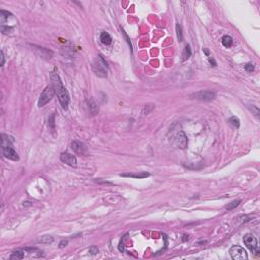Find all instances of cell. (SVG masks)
I'll return each instance as SVG.
<instances>
[{
  "label": "cell",
  "instance_id": "1",
  "mask_svg": "<svg viewBox=\"0 0 260 260\" xmlns=\"http://www.w3.org/2000/svg\"><path fill=\"white\" fill-rule=\"evenodd\" d=\"M51 81H52V85H53L54 88V91H55V94L57 95V96H58L59 102H60L62 108L64 110H67L68 105H69L68 91L64 88L62 81H61L58 73H57L56 71H53V72L51 73Z\"/></svg>",
  "mask_w": 260,
  "mask_h": 260
},
{
  "label": "cell",
  "instance_id": "2",
  "mask_svg": "<svg viewBox=\"0 0 260 260\" xmlns=\"http://www.w3.org/2000/svg\"><path fill=\"white\" fill-rule=\"evenodd\" d=\"M93 70L96 75L101 76V77H106V76H107L108 65H107V62L105 61V59H104V57L102 55H99L98 58L94 61Z\"/></svg>",
  "mask_w": 260,
  "mask_h": 260
},
{
  "label": "cell",
  "instance_id": "3",
  "mask_svg": "<svg viewBox=\"0 0 260 260\" xmlns=\"http://www.w3.org/2000/svg\"><path fill=\"white\" fill-rule=\"evenodd\" d=\"M54 94H55V91H54V88L52 85H47L45 88V90L42 91V94L40 95V99L38 102V106L39 107H43L45 106L47 103H49L53 98Z\"/></svg>",
  "mask_w": 260,
  "mask_h": 260
},
{
  "label": "cell",
  "instance_id": "4",
  "mask_svg": "<svg viewBox=\"0 0 260 260\" xmlns=\"http://www.w3.org/2000/svg\"><path fill=\"white\" fill-rule=\"evenodd\" d=\"M230 255H231L232 259L234 260H246L248 258L247 252L243 247L239 246V245H234L230 249Z\"/></svg>",
  "mask_w": 260,
  "mask_h": 260
},
{
  "label": "cell",
  "instance_id": "5",
  "mask_svg": "<svg viewBox=\"0 0 260 260\" xmlns=\"http://www.w3.org/2000/svg\"><path fill=\"white\" fill-rule=\"evenodd\" d=\"M215 93L211 91H196V93L192 94L190 96V98L195 99V100H199V101H205V102H209V101H214L215 99Z\"/></svg>",
  "mask_w": 260,
  "mask_h": 260
},
{
  "label": "cell",
  "instance_id": "6",
  "mask_svg": "<svg viewBox=\"0 0 260 260\" xmlns=\"http://www.w3.org/2000/svg\"><path fill=\"white\" fill-rule=\"evenodd\" d=\"M243 241L245 245H246L251 251L258 252V242H257V239L253 235H250V234L246 235V236L244 237Z\"/></svg>",
  "mask_w": 260,
  "mask_h": 260
},
{
  "label": "cell",
  "instance_id": "7",
  "mask_svg": "<svg viewBox=\"0 0 260 260\" xmlns=\"http://www.w3.org/2000/svg\"><path fill=\"white\" fill-rule=\"evenodd\" d=\"M60 160H61V162H63L64 164L70 166V167H76V166H77V160H76V157L74 155H71V153H68V152L61 153Z\"/></svg>",
  "mask_w": 260,
  "mask_h": 260
},
{
  "label": "cell",
  "instance_id": "8",
  "mask_svg": "<svg viewBox=\"0 0 260 260\" xmlns=\"http://www.w3.org/2000/svg\"><path fill=\"white\" fill-rule=\"evenodd\" d=\"M71 148L74 150V152L79 153V155H86L88 153V148L82 142L78 140H73L71 142Z\"/></svg>",
  "mask_w": 260,
  "mask_h": 260
},
{
  "label": "cell",
  "instance_id": "9",
  "mask_svg": "<svg viewBox=\"0 0 260 260\" xmlns=\"http://www.w3.org/2000/svg\"><path fill=\"white\" fill-rule=\"evenodd\" d=\"M2 150H3V155H4V157L9 158V160H12V161H18L19 160L18 155H17V152L14 150V148L12 147V145L2 148Z\"/></svg>",
  "mask_w": 260,
  "mask_h": 260
},
{
  "label": "cell",
  "instance_id": "10",
  "mask_svg": "<svg viewBox=\"0 0 260 260\" xmlns=\"http://www.w3.org/2000/svg\"><path fill=\"white\" fill-rule=\"evenodd\" d=\"M177 144L180 148H185L187 147V137L184 132H179L177 135Z\"/></svg>",
  "mask_w": 260,
  "mask_h": 260
},
{
  "label": "cell",
  "instance_id": "11",
  "mask_svg": "<svg viewBox=\"0 0 260 260\" xmlns=\"http://www.w3.org/2000/svg\"><path fill=\"white\" fill-rule=\"evenodd\" d=\"M100 40H101V42H102V44L107 45V46L112 43V38H111L110 35H109L108 33H106V32H103V33L101 34Z\"/></svg>",
  "mask_w": 260,
  "mask_h": 260
},
{
  "label": "cell",
  "instance_id": "12",
  "mask_svg": "<svg viewBox=\"0 0 260 260\" xmlns=\"http://www.w3.org/2000/svg\"><path fill=\"white\" fill-rule=\"evenodd\" d=\"M222 44L226 47V48H230V47H232V45H233L232 37L228 36V35H227V36H224L222 38Z\"/></svg>",
  "mask_w": 260,
  "mask_h": 260
},
{
  "label": "cell",
  "instance_id": "13",
  "mask_svg": "<svg viewBox=\"0 0 260 260\" xmlns=\"http://www.w3.org/2000/svg\"><path fill=\"white\" fill-rule=\"evenodd\" d=\"M121 177H130V178H145L148 177V173H141V174H120Z\"/></svg>",
  "mask_w": 260,
  "mask_h": 260
},
{
  "label": "cell",
  "instance_id": "14",
  "mask_svg": "<svg viewBox=\"0 0 260 260\" xmlns=\"http://www.w3.org/2000/svg\"><path fill=\"white\" fill-rule=\"evenodd\" d=\"M191 57V48H190L189 45H187L185 47L184 51H183V54H182V60L185 61L187 59H189Z\"/></svg>",
  "mask_w": 260,
  "mask_h": 260
},
{
  "label": "cell",
  "instance_id": "15",
  "mask_svg": "<svg viewBox=\"0 0 260 260\" xmlns=\"http://www.w3.org/2000/svg\"><path fill=\"white\" fill-rule=\"evenodd\" d=\"M23 257L24 253L21 251H13L9 258H10V260H21L23 259Z\"/></svg>",
  "mask_w": 260,
  "mask_h": 260
},
{
  "label": "cell",
  "instance_id": "16",
  "mask_svg": "<svg viewBox=\"0 0 260 260\" xmlns=\"http://www.w3.org/2000/svg\"><path fill=\"white\" fill-rule=\"evenodd\" d=\"M241 203V200L240 199H237V200H234V201H232L231 203H229L226 206V208L228 210H233L234 208H236L237 206H239V204Z\"/></svg>",
  "mask_w": 260,
  "mask_h": 260
},
{
  "label": "cell",
  "instance_id": "17",
  "mask_svg": "<svg viewBox=\"0 0 260 260\" xmlns=\"http://www.w3.org/2000/svg\"><path fill=\"white\" fill-rule=\"evenodd\" d=\"M176 32H177V38L178 41L182 42L183 41V33H182V28L179 24H176Z\"/></svg>",
  "mask_w": 260,
  "mask_h": 260
},
{
  "label": "cell",
  "instance_id": "18",
  "mask_svg": "<svg viewBox=\"0 0 260 260\" xmlns=\"http://www.w3.org/2000/svg\"><path fill=\"white\" fill-rule=\"evenodd\" d=\"M90 111L93 115H96V114L99 112V107L96 106V104L94 102V101H91L90 102Z\"/></svg>",
  "mask_w": 260,
  "mask_h": 260
},
{
  "label": "cell",
  "instance_id": "19",
  "mask_svg": "<svg viewBox=\"0 0 260 260\" xmlns=\"http://www.w3.org/2000/svg\"><path fill=\"white\" fill-rule=\"evenodd\" d=\"M229 122H230V124H232L234 127H236V128L240 127V120L237 117H235V116H233V117L229 119Z\"/></svg>",
  "mask_w": 260,
  "mask_h": 260
},
{
  "label": "cell",
  "instance_id": "20",
  "mask_svg": "<svg viewBox=\"0 0 260 260\" xmlns=\"http://www.w3.org/2000/svg\"><path fill=\"white\" fill-rule=\"evenodd\" d=\"M53 242V238L51 236H43L41 238V243L43 244H50Z\"/></svg>",
  "mask_w": 260,
  "mask_h": 260
},
{
  "label": "cell",
  "instance_id": "21",
  "mask_svg": "<svg viewBox=\"0 0 260 260\" xmlns=\"http://www.w3.org/2000/svg\"><path fill=\"white\" fill-rule=\"evenodd\" d=\"M245 70L247 71V72H252V71H254V65L252 63H247L245 64Z\"/></svg>",
  "mask_w": 260,
  "mask_h": 260
},
{
  "label": "cell",
  "instance_id": "22",
  "mask_svg": "<svg viewBox=\"0 0 260 260\" xmlns=\"http://www.w3.org/2000/svg\"><path fill=\"white\" fill-rule=\"evenodd\" d=\"M90 252L91 254H96L99 252V250H98V248H96V247H91L90 248Z\"/></svg>",
  "mask_w": 260,
  "mask_h": 260
},
{
  "label": "cell",
  "instance_id": "23",
  "mask_svg": "<svg viewBox=\"0 0 260 260\" xmlns=\"http://www.w3.org/2000/svg\"><path fill=\"white\" fill-rule=\"evenodd\" d=\"M66 245H67V241H61V243H60V245H59V247H60V248H63V247H65Z\"/></svg>",
  "mask_w": 260,
  "mask_h": 260
},
{
  "label": "cell",
  "instance_id": "24",
  "mask_svg": "<svg viewBox=\"0 0 260 260\" xmlns=\"http://www.w3.org/2000/svg\"><path fill=\"white\" fill-rule=\"evenodd\" d=\"M4 65V54L3 52L1 51V66Z\"/></svg>",
  "mask_w": 260,
  "mask_h": 260
},
{
  "label": "cell",
  "instance_id": "25",
  "mask_svg": "<svg viewBox=\"0 0 260 260\" xmlns=\"http://www.w3.org/2000/svg\"><path fill=\"white\" fill-rule=\"evenodd\" d=\"M209 62L214 64V65H212V66H215V65H217V63H215V61H214V59H212V58H209Z\"/></svg>",
  "mask_w": 260,
  "mask_h": 260
}]
</instances>
